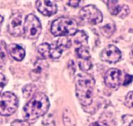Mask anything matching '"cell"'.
Here are the masks:
<instances>
[{
  "label": "cell",
  "instance_id": "7a4b0ae2",
  "mask_svg": "<svg viewBox=\"0 0 133 126\" xmlns=\"http://www.w3.org/2000/svg\"><path fill=\"white\" fill-rule=\"evenodd\" d=\"M50 103L48 97L43 93H37L24 105L23 115L27 120H35L48 111Z\"/></svg>",
  "mask_w": 133,
  "mask_h": 126
},
{
  "label": "cell",
  "instance_id": "ffe728a7",
  "mask_svg": "<svg viewBox=\"0 0 133 126\" xmlns=\"http://www.w3.org/2000/svg\"><path fill=\"white\" fill-rule=\"evenodd\" d=\"M63 120L65 126H74L75 121L74 118L72 117V114L71 112L64 111V115H63Z\"/></svg>",
  "mask_w": 133,
  "mask_h": 126
},
{
  "label": "cell",
  "instance_id": "4316f807",
  "mask_svg": "<svg viewBox=\"0 0 133 126\" xmlns=\"http://www.w3.org/2000/svg\"><path fill=\"white\" fill-rule=\"evenodd\" d=\"M89 126H108V125H107V124L101 123V122H95V123H91Z\"/></svg>",
  "mask_w": 133,
  "mask_h": 126
},
{
  "label": "cell",
  "instance_id": "ac0fdd59",
  "mask_svg": "<svg viewBox=\"0 0 133 126\" xmlns=\"http://www.w3.org/2000/svg\"><path fill=\"white\" fill-rule=\"evenodd\" d=\"M36 86L34 84H28L24 87L22 90L23 94L25 98H29L34 94L36 90Z\"/></svg>",
  "mask_w": 133,
  "mask_h": 126
},
{
  "label": "cell",
  "instance_id": "4fadbf2b",
  "mask_svg": "<svg viewBox=\"0 0 133 126\" xmlns=\"http://www.w3.org/2000/svg\"><path fill=\"white\" fill-rule=\"evenodd\" d=\"M8 52L10 55L16 61H20L24 58L25 57V50L20 45L15 44V43H11L8 46Z\"/></svg>",
  "mask_w": 133,
  "mask_h": 126
},
{
  "label": "cell",
  "instance_id": "8fae6325",
  "mask_svg": "<svg viewBox=\"0 0 133 126\" xmlns=\"http://www.w3.org/2000/svg\"><path fill=\"white\" fill-rule=\"evenodd\" d=\"M105 2L108 6V10L112 15L124 18L130 12L128 6L121 5L119 4L118 1H106Z\"/></svg>",
  "mask_w": 133,
  "mask_h": 126
},
{
  "label": "cell",
  "instance_id": "9c48e42d",
  "mask_svg": "<svg viewBox=\"0 0 133 126\" xmlns=\"http://www.w3.org/2000/svg\"><path fill=\"white\" fill-rule=\"evenodd\" d=\"M70 41L66 37H62L50 45L49 58L58 59L61 56L62 51L70 47Z\"/></svg>",
  "mask_w": 133,
  "mask_h": 126
},
{
  "label": "cell",
  "instance_id": "603a6c76",
  "mask_svg": "<svg viewBox=\"0 0 133 126\" xmlns=\"http://www.w3.org/2000/svg\"><path fill=\"white\" fill-rule=\"evenodd\" d=\"M11 126H30L28 122L22 120H15L11 123Z\"/></svg>",
  "mask_w": 133,
  "mask_h": 126
},
{
  "label": "cell",
  "instance_id": "484cf974",
  "mask_svg": "<svg viewBox=\"0 0 133 126\" xmlns=\"http://www.w3.org/2000/svg\"><path fill=\"white\" fill-rule=\"evenodd\" d=\"M80 2L81 1H78V0H72V1H69L67 2V4L72 7H77V6H78Z\"/></svg>",
  "mask_w": 133,
  "mask_h": 126
},
{
  "label": "cell",
  "instance_id": "5b68a950",
  "mask_svg": "<svg viewBox=\"0 0 133 126\" xmlns=\"http://www.w3.org/2000/svg\"><path fill=\"white\" fill-rule=\"evenodd\" d=\"M24 30L29 39H34L39 37L42 31V26L37 17L33 14L26 17L24 24Z\"/></svg>",
  "mask_w": 133,
  "mask_h": 126
},
{
  "label": "cell",
  "instance_id": "7402d4cb",
  "mask_svg": "<svg viewBox=\"0 0 133 126\" xmlns=\"http://www.w3.org/2000/svg\"><path fill=\"white\" fill-rule=\"evenodd\" d=\"M125 105L130 108H133V91L130 92L126 95L125 99Z\"/></svg>",
  "mask_w": 133,
  "mask_h": 126
},
{
  "label": "cell",
  "instance_id": "83f0119b",
  "mask_svg": "<svg viewBox=\"0 0 133 126\" xmlns=\"http://www.w3.org/2000/svg\"><path fill=\"white\" fill-rule=\"evenodd\" d=\"M3 20H4V18H3V17H2V15H0V24L2 23V21H3Z\"/></svg>",
  "mask_w": 133,
  "mask_h": 126
},
{
  "label": "cell",
  "instance_id": "52a82bcc",
  "mask_svg": "<svg viewBox=\"0 0 133 126\" xmlns=\"http://www.w3.org/2000/svg\"><path fill=\"white\" fill-rule=\"evenodd\" d=\"M8 30L10 35L17 37L24 33V23L22 16L20 14L16 13L12 14L8 21Z\"/></svg>",
  "mask_w": 133,
  "mask_h": 126
},
{
  "label": "cell",
  "instance_id": "9a60e30c",
  "mask_svg": "<svg viewBox=\"0 0 133 126\" xmlns=\"http://www.w3.org/2000/svg\"><path fill=\"white\" fill-rule=\"evenodd\" d=\"M7 59V52H6V43L2 41L0 42V66L5 64Z\"/></svg>",
  "mask_w": 133,
  "mask_h": 126
},
{
  "label": "cell",
  "instance_id": "3957f363",
  "mask_svg": "<svg viewBox=\"0 0 133 126\" xmlns=\"http://www.w3.org/2000/svg\"><path fill=\"white\" fill-rule=\"evenodd\" d=\"M51 31L56 37L74 35L78 32V24L74 19L60 17L52 23Z\"/></svg>",
  "mask_w": 133,
  "mask_h": 126
},
{
  "label": "cell",
  "instance_id": "44dd1931",
  "mask_svg": "<svg viewBox=\"0 0 133 126\" xmlns=\"http://www.w3.org/2000/svg\"><path fill=\"white\" fill-rule=\"evenodd\" d=\"M78 64L80 68L83 71H87L90 70L92 67V64L90 59L84 60L78 59Z\"/></svg>",
  "mask_w": 133,
  "mask_h": 126
},
{
  "label": "cell",
  "instance_id": "8992f818",
  "mask_svg": "<svg viewBox=\"0 0 133 126\" xmlns=\"http://www.w3.org/2000/svg\"><path fill=\"white\" fill-rule=\"evenodd\" d=\"M79 14L83 21L91 24H97L103 20V15L101 11L93 5H88L82 8Z\"/></svg>",
  "mask_w": 133,
  "mask_h": 126
},
{
  "label": "cell",
  "instance_id": "d4e9b609",
  "mask_svg": "<svg viewBox=\"0 0 133 126\" xmlns=\"http://www.w3.org/2000/svg\"><path fill=\"white\" fill-rule=\"evenodd\" d=\"M133 81V76L130 75V74H126L124 82H123V85H128L130 83Z\"/></svg>",
  "mask_w": 133,
  "mask_h": 126
},
{
  "label": "cell",
  "instance_id": "6da1fadb",
  "mask_svg": "<svg viewBox=\"0 0 133 126\" xmlns=\"http://www.w3.org/2000/svg\"><path fill=\"white\" fill-rule=\"evenodd\" d=\"M94 84L95 80L88 73H79L76 76V94L82 105L87 106L91 103Z\"/></svg>",
  "mask_w": 133,
  "mask_h": 126
},
{
  "label": "cell",
  "instance_id": "cb8c5ba5",
  "mask_svg": "<svg viewBox=\"0 0 133 126\" xmlns=\"http://www.w3.org/2000/svg\"><path fill=\"white\" fill-rule=\"evenodd\" d=\"M6 84V78L4 74L0 73V90H2Z\"/></svg>",
  "mask_w": 133,
  "mask_h": 126
},
{
  "label": "cell",
  "instance_id": "7c38bea8",
  "mask_svg": "<svg viewBox=\"0 0 133 126\" xmlns=\"http://www.w3.org/2000/svg\"><path fill=\"white\" fill-rule=\"evenodd\" d=\"M36 8L40 13L45 16H51L57 12L58 7L54 1L39 0L36 2Z\"/></svg>",
  "mask_w": 133,
  "mask_h": 126
},
{
  "label": "cell",
  "instance_id": "2e32d148",
  "mask_svg": "<svg viewBox=\"0 0 133 126\" xmlns=\"http://www.w3.org/2000/svg\"><path fill=\"white\" fill-rule=\"evenodd\" d=\"M74 37V41L76 43H78V44H85L87 43V37L86 34L83 31H78L75 34Z\"/></svg>",
  "mask_w": 133,
  "mask_h": 126
},
{
  "label": "cell",
  "instance_id": "ba28073f",
  "mask_svg": "<svg viewBox=\"0 0 133 126\" xmlns=\"http://www.w3.org/2000/svg\"><path fill=\"white\" fill-rule=\"evenodd\" d=\"M121 53L120 50L114 45H108L101 52V59L102 61L110 64L116 63L121 59Z\"/></svg>",
  "mask_w": 133,
  "mask_h": 126
},
{
  "label": "cell",
  "instance_id": "d6986e66",
  "mask_svg": "<svg viewBox=\"0 0 133 126\" xmlns=\"http://www.w3.org/2000/svg\"><path fill=\"white\" fill-rule=\"evenodd\" d=\"M114 30H115V26L114 24H110V23H108V24L104 26L101 28L102 34L104 36L108 37L112 36Z\"/></svg>",
  "mask_w": 133,
  "mask_h": 126
},
{
  "label": "cell",
  "instance_id": "5bb4252c",
  "mask_svg": "<svg viewBox=\"0 0 133 126\" xmlns=\"http://www.w3.org/2000/svg\"><path fill=\"white\" fill-rule=\"evenodd\" d=\"M76 52L77 54H78V59L84 60L90 59L91 54H90L89 49L86 46H84V45L80 46L76 50Z\"/></svg>",
  "mask_w": 133,
  "mask_h": 126
},
{
  "label": "cell",
  "instance_id": "30bf717a",
  "mask_svg": "<svg viewBox=\"0 0 133 126\" xmlns=\"http://www.w3.org/2000/svg\"><path fill=\"white\" fill-rule=\"evenodd\" d=\"M122 73L116 68L108 70L105 75V83L110 88L117 89L121 83Z\"/></svg>",
  "mask_w": 133,
  "mask_h": 126
},
{
  "label": "cell",
  "instance_id": "f546056e",
  "mask_svg": "<svg viewBox=\"0 0 133 126\" xmlns=\"http://www.w3.org/2000/svg\"><path fill=\"white\" fill-rule=\"evenodd\" d=\"M132 52L133 54V44H132Z\"/></svg>",
  "mask_w": 133,
  "mask_h": 126
},
{
  "label": "cell",
  "instance_id": "e0dca14e",
  "mask_svg": "<svg viewBox=\"0 0 133 126\" xmlns=\"http://www.w3.org/2000/svg\"><path fill=\"white\" fill-rule=\"evenodd\" d=\"M50 44L47 43H43L40 44L38 47V52L44 58H49Z\"/></svg>",
  "mask_w": 133,
  "mask_h": 126
},
{
  "label": "cell",
  "instance_id": "f1b7e54d",
  "mask_svg": "<svg viewBox=\"0 0 133 126\" xmlns=\"http://www.w3.org/2000/svg\"><path fill=\"white\" fill-rule=\"evenodd\" d=\"M130 126H133V121L130 123Z\"/></svg>",
  "mask_w": 133,
  "mask_h": 126
},
{
  "label": "cell",
  "instance_id": "277c9868",
  "mask_svg": "<svg viewBox=\"0 0 133 126\" xmlns=\"http://www.w3.org/2000/svg\"><path fill=\"white\" fill-rule=\"evenodd\" d=\"M17 97L12 92H6L0 94V114L8 116L14 113L18 107Z\"/></svg>",
  "mask_w": 133,
  "mask_h": 126
}]
</instances>
